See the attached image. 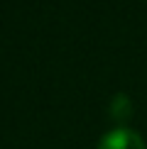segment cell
Instances as JSON below:
<instances>
[{
    "label": "cell",
    "instance_id": "1",
    "mask_svg": "<svg viewBox=\"0 0 147 149\" xmlns=\"http://www.w3.org/2000/svg\"><path fill=\"white\" fill-rule=\"evenodd\" d=\"M98 149H147V147L137 132H132L127 127H115L101 137Z\"/></svg>",
    "mask_w": 147,
    "mask_h": 149
}]
</instances>
